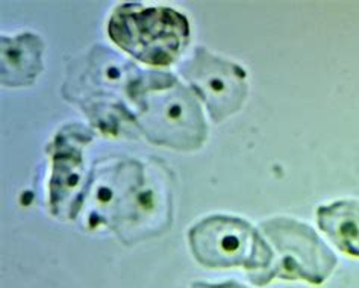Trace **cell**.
<instances>
[{
  "label": "cell",
  "instance_id": "6da1fadb",
  "mask_svg": "<svg viewBox=\"0 0 359 288\" xmlns=\"http://www.w3.org/2000/svg\"><path fill=\"white\" fill-rule=\"evenodd\" d=\"M129 96L140 105V128L150 141L179 150L203 146L208 126L201 105L173 74L143 73L130 84Z\"/></svg>",
  "mask_w": 359,
  "mask_h": 288
},
{
  "label": "cell",
  "instance_id": "7a4b0ae2",
  "mask_svg": "<svg viewBox=\"0 0 359 288\" xmlns=\"http://www.w3.org/2000/svg\"><path fill=\"white\" fill-rule=\"evenodd\" d=\"M273 249L271 264L261 272H250L249 281L266 287L273 280L325 284L337 268L338 259L309 225L290 217H275L261 223Z\"/></svg>",
  "mask_w": 359,
  "mask_h": 288
},
{
  "label": "cell",
  "instance_id": "3957f363",
  "mask_svg": "<svg viewBox=\"0 0 359 288\" xmlns=\"http://www.w3.org/2000/svg\"><path fill=\"white\" fill-rule=\"evenodd\" d=\"M108 34L123 51L150 65L173 64L191 40L188 18L173 8L123 4L112 13Z\"/></svg>",
  "mask_w": 359,
  "mask_h": 288
},
{
  "label": "cell",
  "instance_id": "277c9868",
  "mask_svg": "<svg viewBox=\"0 0 359 288\" xmlns=\"http://www.w3.org/2000/svg\"><path fill=\"white\" fill-rule=\"evenodd\" d=\"M188 244L196 261L208 268L243 267L261 272L273 261V249L261 229L248 220L215 214L188 230Z\"/></svg>",
  "mask_w": 359,
  "mask_h": 288
},
{
  "label": "cell",
  "instance_id": "5b68a950",
  "mask_svg": "<svg viewBox=\"0 0 359 288\" xmlns=\"http://www.w3.org/2000/svg\"><path fill=\"white\" fill-rule=\"evenodd\" d=\"M181 74L215 123L238 112L248 98V73L243 67L205 47H197L191 60L181 65Z\"/></svg>",
  "mask_w": 359,
  "mask_h": 288
},
{
  "label": "cell",
  "instance_id": "8992f818",
  "mask_svg": "<svg viewBox=\"0 0 359 288\" xmlns=\"http://www.w3.org/2000/svg\"><path fill=\"white\" fill-rule=\"evenodd\" d=\"M73 126L62 131L55 138L53 146V175L50 181V207L55 216L65 214L74 218L81 208L79 204V187L82 188L83 179V164L82 150L78 148V143L88 136L87 129L79 128V131H72Z\"/></svg>",
  "mask_w": 359,
  "mask_h": 288
},
{
  "label": "cell",
  "instance_id": "52a82bcc",
  "mask_svg": "<svg viewBox=\"0 0 359 288\" xmlns=\"http://www.w3.org/2000/svg\"><path fill=\"white\" fill-rule=\"evenodd\" d=\"M44 43L39 35L25 32L2 37V82L8 86L34 84L43 70Z\"/></svg>",
  "mask_w": 359,
  "mask_h": 288
},
{
  "label": "cell",
  "instance_id": "ba28073f",
  "mask_svg": "<svg viewBox=\"0 0 359 288\" xmlns=\"http://www.w3.org/2000/svg\"><path fill=\"white\" fill-rule=\"evenodd\" d=\"M317 223L339 251L359 258V200H337L320 207Z\"/></svg>",
  "mask_w": 359,
  "mask_h": 288
},
{
  "label": "cell",
  "instance_id": "9c48e42d",
  "mask_svg": "<svg viewBox=\"0 0 359 288\" xmlns=\"http://www.w3.org/2000/svg\"><path fill=\"white\" fill-rule=\"evenodd\" d=\"M191 288H249V287L240 284L237 281H226L222 284H208V282L197 281V282H193Z\"/></svg>",
  "mask_w": 359,
  "mask_h": 288
}]
</instances>
